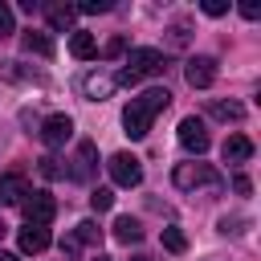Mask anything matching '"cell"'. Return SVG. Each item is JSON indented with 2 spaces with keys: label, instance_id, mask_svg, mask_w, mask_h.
Instances as JSON below:
<instances>
[{
  "label": "cell",
  "instance_id": "cell-1",
  "mask_svg": "<svg viewBox=\"0 0 261 261\" xmlns=\"http://www.w3.org/2000/svg\"><path fill=\"white\" fill-rule=\"evenodd\" d=\"M167 102H171V94L159 90V86H155V90H143L139 98H130V106L122 110V126H126V135H130V139H147L155 114L167 110Z\"/></svg>",
  "mask_w": 261,
  "mask_h": 261
},
{
  "label": "cell",
  "instance_id": "cell-2",
  "mask_svg": "<svg viewBox=\"0 0 261 261\" xmlns=\"http://www.w3.org/2000/svg\"><path fill=\"white\" fill-rule=\"evenodd\" d=\"M163 69V53L159 49H130L126 53V69L114 77L118 86H135L139 77H151V73H159Z\"/></svg>",
  "mask_w": 261,
  "mask_h": 261
},
{
  "label": "cell",
  "instance_id": "cell-3",
  "mask_svg": "<svg viewBox=\"0 0 261 261\" xmlns=\"http://www.w3.org/2000/svg\"><path fill=\"white\" fill-rule=\"evenodd\" d=\"M171 184L179 192H192V188H220V171L208 167V163H179L171 171Z\"/></svg>",
  "mask_w": 261,
  "mask_h": 261
},
{
  "label": "cell",
  "instance_id": "cell-4",
  "mask_svg": "<svg viewBox=\"0 0 261 261\" xmlns=\"http://www.w3.org/2000/svg\"><path fill=\"white\" fill-rule=\"evenodd\" d=\"M106 171H110V179H114L118 188H139V184H143V163H139L135 155H126V151L110 155Z\"/></svg>",
  "mask_w": 261,
  "mask_h": 261
},
{
  "label": "cell",
  "instance_id": "cell-5",
  "mask_svg": "<svg viewBox=\"0 0 261 261\" xmlns=\"http://www.w3.org/2000/svg\"><path fill=\"white\" fill-rule=\"evenodd\" d=\"M20 212H24V220L29 224H49L53 220V212H57V204H53V196L49 192H29L24 200H20Z\"/></svg>",
  "mask_w": 261,
  "mask_h": 261
},
{
  "label": "cell",
  "instance_id": "cell-6",
  "mask_svg": "<svg viewBox=\"0 0 261 261\" xmlns=\"http://www.w3.org/2000/svg\"><path fill=\"white\" fill-rule=\"evenodd\" d=\"M179 147L192 151V155H204V151L212 147V139H208V130H204V122H200L196 114H188V118L179 122Z\"/></svg>",
  "mask_w": 261,
  "mask_h": 261
},
{
  "label": "cell",
  "instance_id": "cell-7",
  "mask_svg": "<svg viewBox=\"0 0 261 261\" xmlns=\"http://www.w3.org/2000/svg\"><path fill=\"white\" fill-rule=\"evenodd\" d=\"M37 135L45 139V147H65L69 135H73V118H69V114H49Z\"/></svg>",
  "mask_w": 261,
  "mask_h": 261
},
{
  "label": "cell",
  "instance_id": "cell-8",
  "mask_svg": "<svg viewBox=\"0 0 261 261\" xmlns=\"http://www.w3.org/2000/svg\"><path fill=\"white\" fill-rule=\"evenodd\" d=\"M114 73H102V69H94V73H86V77H77V90L86 94V98H94V102H102V98H110L114 94Z\"/></svg>",
  "mask_w": 261,
  "mask_h": 261
},
{
  "label": "cell",
  "instance_id": "cell-9",
  "mask_svg": "<svg viewBox=\"0 0 261 261\" xmlns=\"http://www.w3.org/2000/svg\"><path fill=\"white\" fill-rule=\"evenodd\" d=\"M184 73H188V86L192 90H208L216 82V57H192Z\"/></svg>",
  "mask_w": 261,
  "mask_h": 261
},
{
  "label": "cell",
  "instance_id": "cell-10",
  "mask_svg": "<svg viewBox=\"0 0 261 261\" xmlns=\"http://www.w3.org/2000/svg\"><path fill=\"white\" fill-rule=\"evenodd\" d=\"M49 241H53V237H49V228H41V224H24V228H20V237H16L20 253H33V257H37V253H45V249H49Z\"/></svg>",
  "mask_w": 261,
  "mask_h": 261
},
{
  "label": "cell",
  "instance_id": "cell-11",
  "mask_svg": "<svg viewBox=\"0 0 261 261\" xmlns=\"http://www.w3.org/2000/svg\"><path fill=\"white\" fill-rule=\"evenodd\" d=\"M24 196H29V179H24L20 171L0 175V204H20Z\"/></svg>",
  "mask_w": 261,
  "mask_h": 261
},
{
  "label": "cell",
  "instance_id": "cell-12",
  "mask_svg": "<svg viewBox=\"0 0 261 261\" xmlns=\"http://www.w3.org/2000/svg\"><path fill=\"white\" fill-rule=\"evenodd\" d=\"M220 155H224V163H245V159H253V143L245 135H228L224 147H220Z\"/></svg>",
  "mask_w": 261,
  "mask_h": 261
},
{
  "label": "cell",
  "instance_id": "cell-13",
  "mask_svg": "<svg viewBox=\"0 0 261 261\" xmlns=\"http://www.w3.org/2000/svg\"><path fill=\"white\" fill-rule=\"evenodd\" d=\"M94 163H98V151H94V143H90V139H82V143H77V167H73L69 175H73V179H90Z\"/></svg>",
  "mask_w": 261,
  "mask_h": 261
},
{
  "label": "cell",
  "instance_id": "cell-14",
  "mask_svg": "<svg viewBox=\"0 0 261 261\" xmlns=\"http://www.w3.org/2000/svg\"><path fill=\"white\" fill-rule=\"evenodd\" d=\"M114 241H122V245H139V241H143V224H139L135 216H118V220H114Z\"/></svg>",
  "mask_w": 261,
  "mask_h": 261
},
{
  "label": "cell",
  "instance_id": "cell-15",
  "mask_svg": "<svg viewBox=\"0 0 261 261\" xmlns=\"http://www.w3.org/2000/svg\"><path fill=\"white\" fill-rule=\"evenodd\" d=\"M69 53H73L77 61H90V57L98 53V41H94V33H82V29H77V33L69 37Z\"/></svg>",
  "mask_w": 261,
  "mask_h": 261
},
{
  "label": "cell",
  "instance_id": "cell-16",
  "mask_svg": "<svg viewBox=\"0 0 261 261\" xmlns=\"http://www.w3.org/2000/svg\"><path fill=\"white\" fill-rule=\"evenodd\" d=\"M208 114L220 118V122H241V118H245V106H241V102H220V98H216V102H208Z\"/></svg>",
  "mask_w": 261,
  "mask_h": 261
},
{
  "label": "cell",
  "instance_id": "cell-17",
  "mask_svg": "<svg viewBox=\"0 0 261 261\" xmlns=\"http://www.w3.org/2000/svg\"><path fill=\"white\" fill-rule=\"evenodd\" d=\"M24 49L29 53H37V57H53V41H49V33H24Z\"/></svg>",
  "mask_w": 261,
  "mask_h": 261
},
{
  "label": "cell",
  "instance_id": "cell-18",
  "mask_svg": "<svg viewBox=\"0 0 261 261\" xmlns=\"http://www.w3.org/2000/svg\"><path fill=\"white\" fill-rule=\"evenodd\" d=\"M45 12H49V24H53V29H69L73 16H77V8H69V4H49Z\"/></svg>",
  "mask_w": 261,
  "mask_h": 261
},
{
  "label": "cell",
  "instance_id": "cell-19",
  "mask_svg": "<svg viewBox=\"0 0 261 261\" xmlns=\"http://www.w3.org/2000/svg\"><path fill=\"white\" fill-rule=\"evenodd\" d=\"M73 241H77V245H98V241H102V228H98L94 220H82L77 232H73Z\"/></svg>",
  "mask_w": 261,
  "mask_h": 261
},
{
  "label": "cell",
  "instance_id": "cell-20",
  "mask_svg": "<svg viewBox=\"0 0 261 261\" xmlns=\"http://www.w3.org/2000/svg\"><path fill=\"white\" fill-rule=\"evenodd\" d=\"M90 208H94V212H110V208H114V192H110V188H94V192H90Z\"/></svg>",
  "mask_w": 261,
  "mask_h": 261
},
{
  "label": "cell",
  "instance_id": "cell-21",
  "mask_svg": "<svg viewBox=\"0 0 261 261\" xmlns=\"http://www.w3.org/2000/svg\"><path fill=\"white\" fill-rule=\"evenodd\" d=\"M163 249H171V253H184V249H188V237H184L175 224H167V228H163Z\"/></svg>",
  "mask_w": 261,
  "mask_h": 261
},
{
  "label": "cell",
  "instance_id": "cell-22",
  "mask_svg": "<svg viewBox=\"0 0 261 261\" xmlns=\"http://www.w3.org/2000/svg\"><path fill=\"white\" fill-rule=\"evenodd\" d=\"M41 175H45V179H61V175H65V167H61V159H53V155H45V159H41Z\"/></svg>",
  "mask_w": 261,
  "mask_h": 261
},
{
  "label": "cell",
  "instance_id": "cell-23",
  "mask_svg": "<svg viewBox=\"0 0 261 261\" xmlns=\"http://www.w3.org/2000/svg\"><path fill=\"white\" fill-rule=\"evenodd\" d=\"M8 33H16V16L8 4H0V37H8Z\"/></svg>",
  "mask_w": 261,
  "mask_h": 261
},
{
  "label": "cell",
  "instance_id": "cell-24",
  "mask_svg": "<svg viewBox=\"0 0 261 261\" xmlns=\"http://www.w3.org/2000/svg\"><path fill=\"white\" fill-rule=\"evenodd\" d=\"M110 8H114L110 0H86V4L77 8V12H110Z\"/></svg>",
  "mask_w": 261,
  "mask_h": 261
},
{
  "label": "cell",
  "instance_id": "cell-25",
  "mask_svg": "<svg viewBox=\"0 0 261 261\" xmlns=\"http://www.w3.org/2000/svg\"><path fill=\"white\" fill-rule=\"evenodd\" d=\"M204 12H208V16H224L228 4H224V0H204Z\"/></svg>",
  "mask_w": 261,
  "mask_h": 261
},
{
  "label": "cell",
  "instance_id": "cell-26",
  "mask_svg": "<svg viewBox=\"0 0 261 261\" xmlns=\"http://www.w3.org/2000/svg\"><path fill=\"white\" fill-rule=\"evenodd\" d=\"M171 45H188V24H171Z\"/></svg>",
  "mask_w": 261,
  "mask_h": 261
},
{
  "label": "cell",
  "instance_id": "cell-27",
  "mask_svg": "<svg viewBox=\"0 0 261 261\" xmlns=\"http://www.w3.org/2000/svg\"><path fill=\"white\" fill-rule=\"evenodd\" d=\"M61 253H65V261H73V257H77V241H73V237L61 241Z\"/></svg>",
  "mask_w": 261,
  "mask_h": 261
},
{
  "label": "cell",
  "instance_id": "cell-28",
  "mask_svg": "<svg viewBox=\"0 0 261 261\" xmlns=\"http://www.w3.org/2000/svg\"><path fill=\"white\" fill-rule=\"evenodd\" d=\"M241 16H249V20H257V16H261V8H257V4H241Z\"/></svg>",
  "mask_w": 261,
  "mask_h": 261
},
{
  "label": "cell",
  "instance_id": "cell-29",
  "mask_svg": "<svg viewBox=\"0 0 261 261\" xmlns=\"http://www.w3.org/2000/svg\"><path fill=\"white\" fill-rule=\"evenodd\" d=\"M118 53H122V37H114V41L106 45V57H118Z\"/></svg>",
  "mask_w": 261,
  "mask_h": 261
},
{
  "label": "cell",
  "instance_id": "cell-30",
  "mask_svg": "<svg viewBox=\"0 0 261 261\" xmlns=\"http://www.w3.org/2000/svg\"><path fill=\"white\" fill-rule=\"evenodd\" d=\"M232 188H237V192H249L253 184H249V175H237V179H232Z\"/></svg>",
  "mask_w": 261,
  "mask_h": 261
},
{
  "label": "cell",
  "instance_id": "cell-31",
  "mask_svg": "<svg viewBox=\"0 0 261 261\" xmlns=\"http://www.w3.org/2000/svg\"><path fill=\"white\" fill-rule=\"evenodd\" d=\"M0 261H20V257H16V253H4V249H0Z\"/></svg>",
  "mask_w": 261,
  "mask_h": 261
},
{
  "label": "cell",
  "instance_id": "cell-32",
  "mask_svg": "<svg viewBox=\"0 0 261 261\" xmlns=\"http://www.w3.org/2000/svg\"><path fill=\"white\" fill-rule=\"evenodd\" d=\"M0 237H4V220H0Z\"/></svg>",
  "mask_w": 261,
  "mask_h": 261
},
{
  "label": "cell",
  "instance_id": "cell-33",
  "mask_svg": "<svg viewBox=\"0 0 261 261\" xmlns=\"http://www.w3.org/2000/svg\"><path fill=\"white\" fill-rule=\"evenodd\" d=\"M98 261H106V257H98Z\"/></svg>",
  "mask_w": 261,
  "mask_h": 261
}]
</instances>
